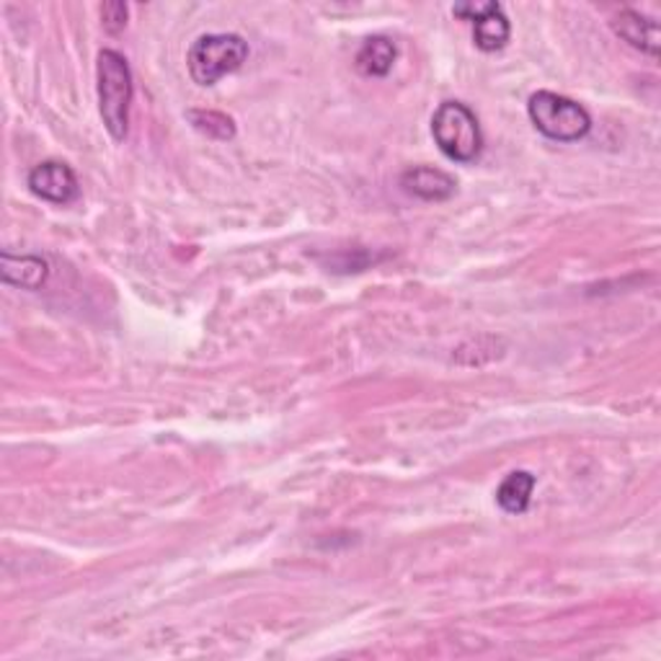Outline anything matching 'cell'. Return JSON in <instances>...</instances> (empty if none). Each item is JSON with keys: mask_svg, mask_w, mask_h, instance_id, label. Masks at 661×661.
Wrapping results in <instances>:
<instances>
[{"mask_svg": "<svg viewBox=\"0 0 661 661\" xmlns=\"http://www.w3.org/2000/svg\"><path fill=\"white\" fill-rule=\"evenodd\" d=\"M527 114L540 135L556 143H576L590 135L592 116L576 101L558 97L553 91H538L527 101Z\"/></svg>", "mask_w": 661, "mask_h": 661, "instance_id": "277c9868", "label": "cell"}, {"mask_svg": "<svg viewBox=\"0 0 661 661\" xmlns=\"http://www.w3.org/2000/svg\"><path fill=\"white\" fill-rule=\"evenodd\" d=\"M49 277V264L42 256H0V279L21 290H40Z\"/></svg>", "mask_w": 661, "mask_h": 661, "instance_id": "52a82bcc", "label": "cell"}, {"mask_svg": "<svg viewBox=\"0 0 661 661\" xmlns=\"http://www.w3.org/2000/svg\"><path fill=\"white\" fill-rule=\"evenodd\" d=\"M248 42L238 34H204L189 47L187 68L197 86H215L220 78L244 68Z\"/></svg>", "mask_w": 661, "mask_h": 661, "instance_id": "7a4b0ae2", "label": "cell"}, {"mask_svg": "<svg viewBox=\"0 0 661 661\" xmlns=\"http://www.w3.org/2000/svg\"><path fill=\"white\" fill-rule=\"evenodd\" d=\"M29 189L53 204H70L78 200L80 183L72 168L63 160H44L29 173Z\"/></svg>", "mask_w": 661, "mask_h": 661, "instance_id": "5b68a950", "label": "cell"}, {"mask_svg": "<svg viewBox=\"0 0 661 661\" xmlns=\"http://www.w3.org/2000/svg\"><path fill=\"white\" fill-rule=\"evenodd\" d=\"M395 57H399V49L388 36H370L357 53V70L362 76L383 78L391 72Z\"/></svg>", "mask_w": 661, "mask_h": 661, "instance_id": "30bf717a", "label": "cell"}, {"mask_svg": "<svg viewBox=\"0 0 661 661\" xmlns=\"http://www.w3.org/2000/svg\"><path fill=\"white\" fill-rule=\"evenodd\" d=\"M535 489V475L527 470H514L506 475L496 491V502L506 514H523L530 506V496Z\"/></svg>", "mask_w": 661, "mask_h": 661, "instance_id": "8fae6325", "label": "cell"}, {"mask_svg": "<svg viewBox=\"0 0 661 661\" xmlns=\"http://www.w3.org/2000/svg\"><path fill=\"white\" fill-rule=\"evenodd\" d=\"M189 122L197 132L208 135L210 139H233L235 137V124L227 114L212 112V109H192L187 114Z\"/></svg>", "mask_w": 661, "mask_h": 661, "instance_id": "7c38bea8", "label": "cell"}, {"mask_svg": "<svg viewBox=\"0 0 661 661\" xmlns=\"http://www.w3.org/2000/svg\"><path fill=\"white\" fill-rule=\"evenodd\" d=\"M127 5L124 3H107L101 9V21H104V29L109 34H120L124 26H127Z\"/></svg>", "mask_w": 661, "mask_h": 661, "instance_id": "4fadbf2b", "label": "cell"}, {"mask_svg": "<svg viewBox=\"0 0 661 661\" xmlns=\"http://www.w3.org/2000/svg\"><path fill=\"white\" fill-rule=\"evenodd\" d=\"M401 187L403 192H408L411 197H418V200L424 202H445L455 194L458 183H455L450 173L439 171V168L416 166V168H408V171L401 176Z\"/></svg>", "mask_w": 661, "mask_h": 661, "instance_id": "8992f818", "label": "cell"}, {"mask_svg": "<svg viewBox=\"0 0 661 661\" xmlns=\"http://www.w3.org/2000/svg\"><path fill=\"white\" fill-rule=\"evenodd\" d=\"M99 80V112L104 120L109 135L124 139L130 130V104L135 86H132V70L127 60L114 49H101L97 63Z\"/></svg>", "mask_w": 661, "mask_h": 661, "instance_id": "6da1fadb", "label": "cell"}, {"mask_svg": "<svg viewBox=\"0 0 661 661\" xmlns=\"http://www.w3.org/2000/svg\"><path fill=\"white\" fill-rule=\"evenodd\" d=\"M609 24H613L615 34L623 36L628 44H634L636 49H641V53L651 55V57H659L661 32H659L657 21H651V19L641 16V13L626 9V11H620L613 21H609Z\"/></svg>", "mask_w": 661, "mask_h": 661, "instance_id": "ba28073f", "label": "cell"}, {"mask_svg": "<svg viewBox=\"0 0 661 661\" xmlns=\"http://www.w3.org/2000/svg\"><path fill=\"white\" fill-rule=\"evenodd\" d=\"M509 34H512L509 19L504 16L502 5L498 3H489V9L473 21L475 47L483 49V53H496V49H504L506 42H509Z\"/></svg>", "mask_w": 661, "mask_h": 661, "instance_id": "9c48e42d", "label": "cell"}, {"mask_svg": "<svg viewBox=\"0 0 661 661\" xmlns=\"http://www.w3.org/2000/svg\"><path fill=\"white\" fill-rule=\"evenodd\" d=\"M432 135L437 148L455 164H470L481 156L483 132L475 114L460 101H445L432 116Z\"/></svg>", "mask_w": 661, "mask_h": 661, "instance_id": "3957f363", "label": "cell"}]
</instances>
